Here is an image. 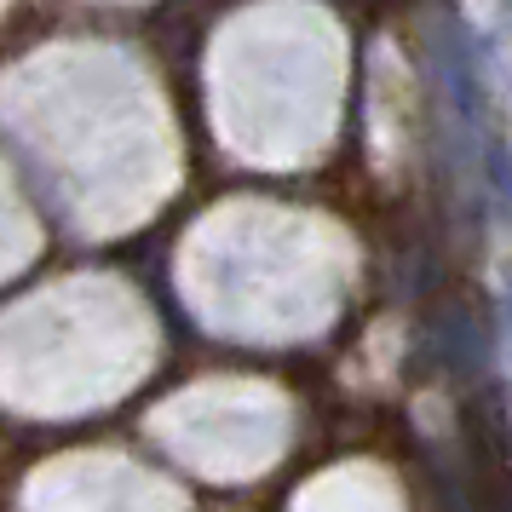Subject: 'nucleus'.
<instances>
[{"instance_id":"6e6552de","label":"nucleus","mask_w":512,"mask_h":512,"mask_svg":"<svg viewBox=\"0 0 512 512\" xmlns=\"http://www.w3.org/2000/svg\"><path fill=\"white\" fill-rule=\"evenodd\" d=\"M6 277H18L29 265V254H35V213H29L24 190H18V179H6Z\"/></svg>"},{"instance_id":"0eeeda50","label":"nucleus","mask_w":512,"mask_h":512,"mask_svg":"<svg viewBox=\"0 0 512 512\" xmlns=\"http://www.w3.org/2000/svg\"><path fill=\"white\" fill-rule=\"evenodd\" d=\"M294 512H409L403 489L380 461H340L305 478L294 495Z\"/></svg>"},{"instance_id":"39448f33","label":"nucleus","mask_w":512,"mask_h":512,"mask_svg":"<svg viewBox=\"0 0 512 512\" xmlns=\"http://www.w3.org/2000/svg\"><path fill=\"white\" fill-rule=\"evenodd\" d=\"M150 438L196 478L248 484L282 461L294 438V403L271 380H196L156 403Z\"/></svg>"},{"instance_id":"1a4fd4ad","label":"nucleus","mask_w":512,"mask_h":512,"mask_svg":"<svg viewBox=\"0 0 512 512\" xmlns=\"http://www.w3.org/2000/svg\"><path fill=\"white\" fill-rule=\"evenodd\" d=\"M369 133L380 144V162H392L397 139H403V116H397V52H392V81H380L369 93Z\"/></svg>"},{"instance_id":"20e7f679","label":"nucleus","mask_w":512,"mask_h":512,"mask_svg":"<svg viewBox=\"0 0 512 512\" xmlns=\"http://www.w3.org/2000/svg\"><path fill=\"white\" fill-rule=\"evenodd\" d=\"M156 363V317L133 282L75 271L18 300L0 323V392L18 415H93Z\"/></svg>"},{"instance_id":"7ed1b4c3","label":"nucleus","mask_w":512,"mask_h":512,"mask_svg":"<svg viewBox=\"0 0 512 512\" xmlns=\"http://www.w3.org/2000/svg\"><path fill=\"white\" fill-rule=\"evenodd\" d=\"M346 29L317 0H254L208 47V116L248 167H305L340 133Z\"/></svg>"},{"instance_id":"f03ea898","label":"nucleus","mask_w":512,"mask_h":512,"mask_svg":"<svg viewBox=\"0 0 512 512\" xmlns=\"http://www.w3.org/2000/svg\"><path fill=\"white\" fill-rule=\"evenodd\" d=\"M357 277V242L340 219L259 196L208 208L173 254L190 317L248 346H294L334 328Z\"/></svg>"},{"instance_id":"423d86ee","label":"nucleus","mask_w":512,"mask_h":512,"mask_svg":"<svg viewBox=\"0 0 512 512\" xmlns=\"http://www.w3.org/2000/svg\"><path fill=\"white\" fill-rule=\"evenodd\" d=\"M24 512H185V489L116 449H75L24 478Z\"/></svg>"},{"instance_id":"f257e3e1","label":"nucleus","mask_w":512,"mask_h":512,"mask_svg":"<svg viewBox=\"0 0 512 512\" xmlns=\"http://www.w3.org/2000/svg\"><path fill=\"white\" fill-rule=\"evenodd\" d=\"M6 127L81 236L144 225L185 173L156 75L110 41H52L18 58Z\"/></svg>"}]
</instances>
